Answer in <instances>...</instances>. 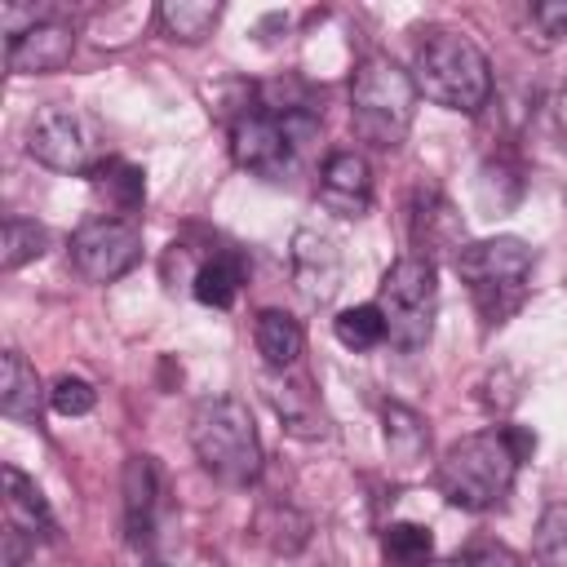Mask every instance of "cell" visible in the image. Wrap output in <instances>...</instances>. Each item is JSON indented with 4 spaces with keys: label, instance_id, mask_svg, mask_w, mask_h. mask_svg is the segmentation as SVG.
I'll return each instance as SVG.
<instances>
[{
    "label": "cell",
    "instance_id": "1",
    "mask_svg": "<svg viewBox=\"0 0 567 567\" xmlns=\"http://www.w3.org/2000/svg\"><path fill=\"white\" fill-rule=\"evenodd\" d=\"M536 434L523 425H496V430H478L456 439L443 461H439V492L447 496V505L483 514L505 505V496L514 492L518 465L532 456Z\"/></svg>",
    "mask_w": 567,
    "mask_h": 567
},
{
    "label": "cell",
    "instance_id": "2",
    "mask_svg": "<svg viewBox=\"0 0 567 567\" xmlns=\"http://www.w3.org/2000/svg\"><path fill=\"white\" fill-rule=\"evenodd\" d=\"M412 80L416 93H425L430 102L461 111V115H478L492 97V62L487 53L452 27H430L416 40V58H412Z\"/></svg>",
    "mask_w": 567,
    "mask_h": 567
},
{
    "label": "cell",
    "instance_id": "3",
    "mask_svg": "<svg viewBox=\"0 0 567 567\" xmlns=\"http://www.w3.org/2000/svg\"><path fill=\"white\" fill-rule=\"evenodd\" d=\"M416 97L421 93H416L412 71H403L385 53H368L350 80V124L368 146L394 151V146H403V137L412 128Z\"/></svg>",
    "mask_w": 567,
    "mask_h": 567
},
{
    "label": "cell",
    "instance_id": "4",
    "mask_svg": "<svg viewBox=\"0 0 567 567\" xmlns=\"http://www.w3.org/2000/svg\"><path fill=\"white\" fill-rule=\"evenodd\" d=\"M532 248L518 235H492L478 244H465L456 252V275L474 297V310L483 315L487 328L505 323L523 301L532 284Z\"/></svg>",
    "mask_w": 567,
    "mask_h": 567
},
{
    "label": "cell",
    "instance_id": "5",
    "mask_svg": "<svg viewBox=\"0 0 567 567\" xmlns=\"http://www.w3.org/2000/svg\"><path fill=\"white\" fill-rule=\"evenodd\" d=\"M190 447L199 465L230 487H244L261 474V439L248 403L235 394H213L190 412Z\"/></svg>",
    "mask_w": 567,
    "mask_h": 567
},
{
    "label": "cell",
    "instance_id": "6",
    "mask_svg": "<svg viewBox=\"0 0 567 567\" xmlns=\"http://www.w3.org/2000/svg\"><path fill=\"white\" fill-rule=\"evenodd\" d=\"M377 310L385 319V341L403 354L421 350L434 332V310H439V275L434 261L408 252L399 257L377 288Z\"/></svg>",
    "mask_w": 567,
    "mask_h": 567
},
{
    "label": "cell",
    "instance_id": "7",
    "mask_svg": "<svg viewBox=\"0 0 567 567\" xmlns=\"http://www.w3.org/2000/svg\"><path fill=\"white\" fill-rule=\"evenodd\" d=\"M27 151L53 173H93L102 164L97 128L71 106H44L27 124Z\"/></svg>",
    "mask_w": 567,
    "mask_h": 567
},
{
    "label": "cell",
    "instance_id": "8",
    "mask_svg": "<svg viewBox=\"0 0 567 567\" xmlns=\"http://www.w3.org/2000/svg\"><path fill=\"white\" fill-rule=\"evenodd\" d=\"M142 257V230L124 217H93L71 235V266L89 284H111L128 275Z\"/></svg>",
    "mask_w": 567,
    "mask_h": 567
},
{
    "label": "cell",
    "instance_id": "9",
    "mask_svg": "<svg viewBox=\"0 0 567 567\" xmlns=\"http://www.w3.org/2000/svg\"><path fill=\"white\" fill-rule=\"evenodd\" d=\"M288 266H292V284L310 306H328L341 288V248L332 244V235L301 226L288 244Z\"/></svg>",
    "mask_w": 567,
    "mask_h": 567
},
{
    "label": "cell",
    "instance_id": "10",
    "mask_svg": "<svg viewBox=\"0 0 567 567\" xmlns=\"http://www.w3.org/2000/svg\"><path fill=\"white\" fill-rule=\"evenodd\" d=\"M71 53H75V31H71L66 22H58L53 13L40 18V22H31V27H22V31H13V35L4 40V62H9V71H18V75H49V71H62V66L71 62Z\"/></svg>",
    "mask_w": 567,
    "mask_h": 567
},
{
    "label": "cell",
    "instance_id": "11",
    "mask_svg": "<svg viewBox=\"0 0 567 567\" xmlns=\"http://www.w3.org/2000/svg\"><path fill=\"white\" fill-rule=\"evenodd\" d=\"M408 226H412V244L421 248L416 257H425V261H434V252H452V261H456V252L465 248L461 213L447 204V195L434 182H425V186L412 190Z\"/></svg>",
    "mask_w": 567,
    "mask_h": 567
},
{
    "label": "cell",
    "instance_id": "12",
    "mask_svg": "<svg viewBox=\"0 0 567 567\" xmlns=\"http://www.w3.org/2000/svg\"><path fill=\"white\" fill-rule=\"evenodd\" d=\"M319 204L337 217H363L372 208V168L359 151H332L319 168Z\"/></svg>",
    "mask_w": 567,
    "mask_h": 567
},
{
    "label": "cell",
    "instance_id": "13",
    "mask_svg": "<svg viewBox=\"0 0 567 567\" xmlns=\"http://www.w3.org/2000/svg\"><path fill=\"white\" fill-rule=\"evenodd\" d=\"M155 505H159V470L151 456H128L124 465V532L133 545L151 540L155 527Z\"/></svg>",
    "mask_w": 567,
    "mask_h": 567
},
{
    "label": "cell",
    "instance_id": "14",
    "mask_svg": "<svg viewBox=\"0 0 567 567\" xmlns=\"http://www.w3.org/2000/svg\"><path fill=\"white\" fill-rule=\"evenodd\" d=\"M381 430H385V452H390V461H394L403 474L421 470V461H425V452H430L425 416H421L416 408H408V403H385V408H381Z\"/></svg>",
    "mask_w": 567,
    "mask_h": 567
},
{
    "label": "cell",
    "instance_id": "15",
    "mask_svg": "<svg viewBox=\"0 0 567 567\" xmlns=\"http://www.w3.org/2000/svg\"><path fill=\"white\" fill-rule=\"evenodd\" d=\"M4 509H9V523L22 527L31 540H53L58 523L49 514V501L18 465H4Z\"/></svg>",
    "mask_w": 567,
    "mask_h": 567
},
{
    "label": "cell",
    "instance_id": "16",
    "mask_svg": "<svg viewBox=\"0 0 567 567\" xmlns=\"http://www.w3.org/2000/svg\"><path fill=\"white\" fill-rule=\"evenodd\" d=\"M239 288H244V257L230 252V248H221V252H213L208 261H199V270H195V279H190L195 301L217 306V310H226V306L239 297Z\"/></svg>",
    "mask_w": 567,
    "mask_h": 567
},
{
    "label": "cell",
    "instance_id": "17",
    "mask_svg": "<svg viewBox=\"0 0 567 567\" xmlns=\"http://www.w3.org/2000/svg\"><path fill=\"white\" fill-rule=\"evenodd\" d=\"M252 341H257V354L266 359V368H275V372L292 368L301 359V328L284 310H261L252 319Z\"/></svg>",
    "mask_w": 567,
    "mask_h": 567
},
{
    "label": "cell",
    "instance_id": "18",
    "mask_svg": "<svg viewBox=\"0 0 567 567\" xmlns=\"http://www.w3.org/2000/svg\"><path fill=\"white\" fill-rule=\"evenodd\" d=\"M40 403H44V390H40L35 368L18 350H9L4 354V377H0V412L13 416V421H35Z\"/></svg>",
    "mask_w": 567,
    "mask_h": 567
},
{
    "label": "cell",
    "instance_id": "19",
    "mask_svg": "<svg viewBox=\"0 0 567 567\" xmlns=\"http://www.w3.org/2000/svg\"><path fill=\"white\" fill-rule=\"evenodd\" d=\"M266 394H270V408L279 412V421H284L288 434H297V439H323L328 434V416L310 399L306 385H270Z\"/></svg>",
    "mask_w": 567,
    "mask_h": 567
},
{
    "label": "cell",
    "instance_id": "20",
    "mask_svg": "<svg viewBox=\"0 0 567 567\" xmlns=\"http://www.w3.org/2000/svg\"><path fill=\"white\" fill-rule=\"evenodd\" d=\"M89 177H93V190L120 213H133L146 199V173L137 164H128V159H102Z\"/></svg>",
    "mask_w": 567,
    "mask_h": 567
},
{
    "label": "cell",
    "instance_id": "21",
    "mask_svg": "<svg viewBox=\"0 0 567 567\" xmlns=\"http://www.w3.org/2000/svg\"><path fill=\"white\" fill-rule=\"evenodd\" d=\"M217 18H221V4H208V0H164V4H159L164 31H168L173 40H182V44L208 40L213 27H217Z\"/></svg>",
    "mask_w": 567,
    "mask_h": 567
},
{
    "label": "cell",
    "instance_id": "22",
    "mask_svg": "<svg viewBox=\"0 0 567 567\" xmlns=\"http://www.w3.org/2000/svg\"><path fill=\"white\" fill-rule=\"evenodd\" d=\"M381 558L385 567H430L434 563V536L421 523H390L381 532Z\"/></svg>",
    "mask_w": 567,
    "mask_h": 567
},
{
    "label": "cell",
    "instance_id": "23",
    "mask_svg": "<svg viewBox=\"0 0 567 567\" xmlns=\"http://www.w3.org/2000/svg\"><path fill=\"white\" fill-rule=\"evenodd\" d=\"M332 332H337V341H341L346 350H372V346L385 341V319H381L377 301H368V306L341 310V315L332 319Z\"/></svg>",
    "mask_w": 567,
    "mask_h": 567
},
{
    "label": "cell",
    "instance_id": "24",
    "mask_svg": "<svg viewBox=\"0 0 567 567\" xmlns=\"http://www.w3.org/2000/svg\"><path fill=\"white\" fill-rule=\"evenodd\" d=\"M49 248V230L31 217H4V252H0V266L4 270H18L27 261H35L40 252Z\"/></svg>",
    "mask_w": 567,
    "mask_h": 567
},
{
    "label": "cell",
    "instance_id": "25",
    "mask_svg": "<svg viewBox=\"0 0 567 567\" xmlns=\"http://www.w3.org/2000/svg\"><path fill=\"white\" fill-rule=\"evenodd\" d=\"M536 567H567V501L545 505L536 523Z\"/></svg>",
    "mask_w": 567,
    "mask_h": 567
},
{
    "label": "cell",
    "instance_id": "26",
    "mask_svg": "<svg viewBox=\"0 0 567 567\" xmlns=\"http://www.w3.org/2000/svg\"><path fill=\"white\" fill-rule=\"evenodd\" d=\"M49 403H53V412H62V416H84V412H93L97 390H93L84 377H58L53 390H49Z\"/></svg>",
    "mask_w": 567,
    "mask_h": 567
},
{
    "label": "cell",
    "instance_id": "27",
    "mask_svg": "<svg viewBox=\"0 0 567 567\" xmlns=\"http://www.w3.org/2000/svg\"><path fill=\"white\" fill-rule=\"evenodd\" d=\"M443 567H523V558L505 545H478V549H465V554L447 558Z\"/></svg>",
    "mask_w": 567,
    "mask_h": 567
},
{
    "label": "cell",
    "instance_id": "28",
    "mask_svg": "<svg viewBox=\"0 0 567 567\" xmlns=\"http://www.w3.org/2000/svg\"><path fill=\"white\" fill-rule=\"evenodd\" d=\"M532 22L540 27V40H558V35H567V0L532 4Z\"/></svg>",
    "mask_w": 567,
    "mask_h": 567
},
{
    "label": "cell",
    "instance_id": "29",
    "mask_svg": "<svg viewBox=\"0 0 567 567\" xmlns=\"http://www.w3.org/2000/svg\"><path fill=\"white\" fill-rule=\"evenodd\" d=\"M31 549H35V540H31V536H27L22 527L4 523V567H22Z\"/></svg>",
    "mask_w": 567,
    "mask_h": 567
},
{
    "label": "cell",
    "instance_id": "30",
    "mask_svg": "<svg viewBox=\"0 0 567 567\" xmlns=\"http://www.w3.org/2000/svg\"><path fill=\"white\" fill-rule=\"evenodd\" d=\"M554 115H558V128L567 133V89H563V93L554 97Z\"/></svg>",
    "mask_w": 567,
    "mask_h": 567
},
{
    "label": "cell",
    "instance_id": "31",
    "mask_svg": "<svg viewBox=\"0 0 567 567\" xmlns=\"http://www.w3.org/2000/svg\"><path fill=\"white\" fill-rule=\"evenodd\" d=\"M146 567H159V563H146Z\"/></svg>",
    "mask_w": 567,
    "mask_h": 567
}]
</instances>
